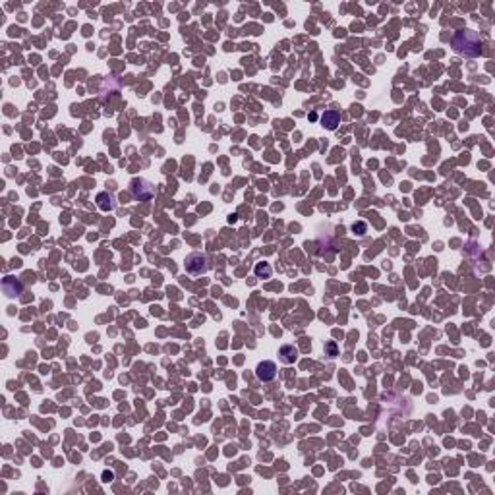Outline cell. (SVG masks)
Segmentation results:
<instances>
[{
  "label": "cell",
  "mask_w": 495,
  "mask_h": 495,
  "mask_svg": "<svg viewBox=\"0 0 495 495\" xmlns=\"http://www.w3.org/2000/svg\"><path fill=\"white\" fill-rule=\"evenodd\" d=\"M453 49L459 54H464V56H478L480 51H482L480 35L476 31H470V29L457 31L455 37H453Z\"/></svg>",
  "instance_id": "6da1fadb"
},
{
  "label": "cell",
  "mask_w": 495,
  "mask_h": 495,
  "mask_svg": "<svg viewBox=\"0 0 495 495\" xmlns=\"http://www.w3.org/2000/svg\"><path fill=\"white\" fill-rule=\"evenodd\" d=\"M130 190H132L134 197H136V199H140V201H143V199H149V197L155 194L153 186H151L147 180H141V178H136V180H132V184H130Z\"/></svg>",
  "instance_id": "7a4b0ae2"
},
{
  "label": "cell",
  "mask_w": 495,
  "mask_h": 495,
  "mask_svg": "<svg viewBox=\"0 0 495 495\" xmlns=\"http://www.w3.org/2000/svg\"><path fill=\"white\" fill-rule=\"evenodd\" d=\"M209 269V263H207V257L201 255V253H192L188 259H186V271L192 273V275H201Z\"/></svg>",
  "instance_id": "3957f363"
},
{
  "label": "cell",
  "mask_w": 495,
  "mask_h": 495,
  "mask_svg": "<svg viewBox=\"0 0 495 495\" xmlns=\"http://www.w3.org/2000/svg\"><path fill=\"white\" fill-rule=\"evenodd\" d=\"M255 375H257L259 381H271V379H275V375H277V364H275V362H269V360L261 362V364L257 366V370H255Z\"/></svg>",
  "instance_id": "277c9868"
},
{
  "label": "cell",
  "mask_w": 495,
  "mask_h": 495,
  "mask_svg": "<svg viewBox=\"0 0 495 495\" xmlns=\"http://www.w3.org/2000/svg\"><path fill=\"white\" fill-rule=\"evenodd\" d=\"M338 122H340V114H338V110H335V108L325 110L323 116H321V124H323L327 130H336Z\"/></svg>",
  "instance_id": "5b68a950"
},
{
  "label": "cell",
  "mask_w": 495,
  "mask_h": 495,
  "mask_svg": "<svg viewBox=\"0 0 495 495\" xmlns=\"http://www.w3.org/2000/svg\"><path fill=\"white\" fill-rule=\"evenodd\" d=\"M4 292H6L10 298H14V296H18V294L21 292V284H19L14 277H6V281H4Z\"/></svg>",
  "instance_id": "8992f818"
},
{
  "label": "cell",
  "mask_w": 495,
  "mask_h": 495,
  "mask_svg": "<svg viewBox=\"0 0 495 495\" xmlns=\"http://www.w3.org/2000/svg\"><path fill=\"white\" fill-rule=\"evenodd\" d=\"M279 354L283 356L281 360H283L284 364H292V362L298 358V350H296L292 344H284V346L281 348V352H279Z\"/></svg>",
  "instance_id": "52a82bcc"
},
{
  "label": "cell",
  "mask_w": 495,
  "mask_h": 495,
  "mask_svg": "<svg viewBox=\"0 0 495 495\" xmlns=\"http://www.w3.org/2000/svg\"><path fill=\"white\" fill-rule=\"evenodd\" d=\"M97 205H99L103 211H110V209L114 207V203H112V195H110V194H106V192H101V194L97 195Z\"/></svg>",
  "instance_id": "ba28073f"
},
{
  "label": "cell",
  "mask_w": 495,
  "mask_h": 495,
  "mask_svg": "<svg viewBox=\"0 0 495 495\" xmlns=\"http://www.w3.org/2000/svg\"><path fill=\"white\" fill-rule=\"evenodd\" d=\"M253 273H255V277L257 279H269L271 277V273H273V269H271V265L269 263H257L255 265V269H253Z\"/></svg>",
  "instance_id": "9c48e42d"
},
{
  "label": "cell",
  "mask_w": 495,
  "mask_h": 495,
  "mask_svg": "<svg viewBox=\"0 0 495 495\" xmlns=\"http://www.w3.org/2000/svg\"><path fill=\"white\" fill-rule=\"evenodd\" d=\"M352 229H354V232H356V230H362V234H364V230H366V225H354Z\"/></svg>",
  "instance_id": "30bf717a"
}]
</instances>
